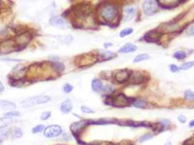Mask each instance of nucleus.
<instances>
[{
  "instance_id": "1",
  "label": "nucleus",
  "mask_w": 194,
  "mask_h": 145,
  "mask_svg": "<svg viewBox=\"0 0 194 145\" xmlns=\"http://www.w3.org/2000/svg\"><path fill=\"white\" fill-rule=\"evenodd\" d=\"M99 16L104 19L105 22L114 23L118 19V8L114 3H103L99 7Z\"/></svg>"
},
{
  "instance_id": "2",
  "label": "nucleus",
  "mask_w": 194,
  "mask_h": 145,
  "mask_svg": "<svg viewBox=\"0 0 194 145\" xmlns=\"http://www.w3.org/2000/svg\"><path fill=\"white\" fill-rule=\"evenodd\" d=\"M50 101H51V97L47 95H39V96L29 98L28 100H26L25 102L23 103V107L30 108V107H34V105H38V104H47Z\"/></svg>"
},
{
  "instance_id": "3",
  "label": "nucleus",
  "mask_w": 194,
  "mask_h": 145,
  "mask_svg": "<svg viewBox=\"0 0 194 145\" xmlns=\"http://www.w3.org/2000/svg\"><path fill=\"white\" fill-rule=\"evenodd\" d=\"M32 39V35L30 34V33L28 32H23V33H21V34H19L15 39H14V42H15V45L16 47L19 49H24L26 45H27V44L31 41Z\"/></svg>"
},
{
  "instance_id": "4",
  "label": "nucleus",
  "mask_w": 194,
  "mask_h": 145,
  "mask_svg": "<svg viewBox=\"0 0 194 145\" xmlns=\"http://www.w3.org/2000/svg\"><path fill=\"white\" fill-rule=\"evenodd\" d=\"M62 135V128L59 125H50L44 130V135L49 138L57 137Z\"/></svg>"
},
{
  "instance_id": "5",
  "label": "nucleus",
  "mask_w": 194,
  "mask_h": 145,
  "mask_svg": "<svg viewBox=\"0 0 194 145\" xmlns=\"http://www.w3.org/2000/svg\"><path fill=\"white\" fill-rule=\"evenodd\" d=\"M158 10H159L158 2L155 1V0H148V1L144 2L143 4V11L147 16L155 15Z\"/></svg>"
},
{
  "instance_id": "6",
  "label": "nucleus",
  "mask_w": 194,
  "mask_h": 145,
  "mask_svg": "<svg viewBox=\"0 0 194 145\" xmlns=\"http://www.w3.org/2000/svg\"><path fill=\"white\" fill-rule=\"evenodd\" d=\"M112 105L114 107H118V108H125L129 104V100L128 98H126L125 95L123 94H118L112 98Z\"/></svg>"
},
{
  "instance_id": "7",
  "label": "nucleus",
  "mask_w": 194,
  "mask_h": 145,
  "mask_svg": "<svg viewBox=\"0 0 194 145\" xmlns=\"http://www.w3.org/2000/svg\"><path fill=\"white\" fill-rule=\"evenodd\" d=\"M130 76H131V72H129L128 70H118V72H115L114 78H115V80L117 82L123 83L129 80Z\"/></svg>"
},
{
  "instance_id": "8",
  "label": "nucleus",
  "mask_w": 194,
  "mask_h": 145,
  "mask_svg": "<svg viewBox=\"0 0 194 145\" xmlns=\"http://www.w3.org/2000/svg\"><path fill=\"white\" fill-rule=\"evenodd\" d=\"M27 68L23 65H17L16 67L13 69L11 75L13 76V80H23V77L25 76Z\"/></svg>"
},
{
  "instance_id": "9",
  "label": "nucleus",
  "mask_w": 194,
  "mask_h": 145,
  "mask_svg": "<svg viewBox=\"0 0 194 145\" xmlns=\"http://www.w3.org/2000/svg\"><path fill=\"white\" fill-rule=\"evenodd\" d=\"M89 124V121H85V120H82V121H78L73 123L71 126H70V131L71 133L74 135L75 136L77 135V134H80L81 131L88 126Z\"/></svg>"
},
{
  "instance_id": "10",
  "label": "nucleus",
  "mask_w": 194,
  "mask_h": 145,
  "mask_svg": "<svg viewBox=\"0 0 194 145\" xmlns=\"http://www.w3.org/2000/svg\"><path fill=\"white\" fill-rule=\"evenodd\" d=\"M16 45L14 40H6L1 44V47H0V51L2 52V53H10V52L16 50Z\"/></svg>"
},
{
  "instance_id": "11",
  "label": "nucleus",
  "mask_w": 194,
  "mask_h": 145,
  "mask_svg": "<svg viewBox=\"0 0 194 145\" xmlns=\"http://www.w3.org/2000/svg\"><path fill=\"white\" fill-rule=\"evenodd\" d=\"M49 23L52 26H55V27H57V28H60V29H65V28L68 27L66 22L60 17H52L50 18V21H49Z\"/></svg>"
},
{
  "instance_id": "12",
  "label": "nucleus",
  "mask_w": 194,
  "mask_h": 145,
  "mask_svg": "<svg viewBox=\"0 0 194 145\" xmlns=\"http://www.w3.org/2000/svg\"><path fill=\"white\" fill-rule=\"evenodd\" d=\"M136 14V7L135 6H126L123 9V21L128 22L132 21Z\"/></svg>"
},
{
  "instance_id": "13",
  "label": "nucleus",
  "mask_w": 194,
  "mask_h": 145,
  "mask_svg": "<svg viewBox=\"0 0 194 145\" xmlns=\"http://www.w3.org/2000/svg\"><path fill=\"white\" fill-rule=\"evenodd\" d=\"M158 2V6L160 8H163V9H172V8H175L177 7V6H179L180 3H182V1L180 0H179V1H164V0H162V1H157Z\"/></svg>"
},
{
  "instance_id": "14",
  "label": "nucleus",
  "mask_w": 194,
  "mask_h": 145,
  "mask_svg": "<svg viewBox=\"0 0 194 145\" xmlns=\"http://www.w3.org/2000/svg\"><path fill=\"white\" fill-rule=\"evenodd\" d=\"M72 107H73V104H72L71 100L67 99V100L63 101L61 103V104H60V110H61L62 113L67 114V113H69L70 111L72 110Z\"/></svg>"
},
{
  "instance_id": "15",
  "label": "nucleus",
  "mask_w": 194,
  "mask_h": 145,
  "mask_svg": "<svg viewBox=\"0 0 194 145\" xmlns=\"http://www.w3.org/2000/svg\"><path fill=\"white\" fill-rule=\"evenodd\" d=\"M135 50H137V45L128 43L122 45V47L118 49V52H120V53H129V52H133Z\"/></svg>"
},
{
  "instance_id": "16",
  "label": "nucleus",
  "mask_w": 194,
  "mask_h": 145,
  "mask_svg": "<svg viewBox=\"0 0 194 145\" xmlns=\"http://www.w3.org/2000/svg\"><path fill=\"white\" fill-rule=\"evenodd\" d=\"M113 57H115V53H113L111 51H103L101 53H99L97 55V61L98 62H102V61H107L110 60Z\"/></svg>"
},
{
  "instance_id": "17",
  "label": "nucleus",
  "mask_w": 194,
  "mask_h": 145,
  "mask_svg": "<svg viewBox=\"0 0 194 145\" xmlns=\"http://www.w3.org/2000/svg\"><path fill=\"white\" fill-rule=\"evenodd\" d=\"M0 108L4 110H14L16 108V104L12 102L9 101H3V100H0Z\"/></svg>"
},
{
  "instance_id": "18",
  "label": "nucleus",
  "mask_w": 194,
  "mask_h": 145,
  "mask_svg": "<svg viewBox=\"0 0 194 145\" xmlns=\"http://www.w3.org/2000/svg\"><path fill=\"white\" fill-rule=\"evenodd\" d=\"M91 88H92L93 91L96 92V93H100L103 89V84H102L101 80H98V78L93 80L92 82H91Z\"/></svg>"
},
{
  "instance_id": "19",
  "label": "nucleus",
  "mask_w": 194,
  "mask_h": 145,
  "mask_svg": "<svg viewBox=\"0 0 194 145\" xmlns=\"http://www.w3.org/2000/svg\"><path fill=\"white\" fill-rule=\"evenodd\" d=\"M158 37H159L158 33H156L155 31H150L149 33H147L144 38L146 39V41L148 42H155L157 40Z\"/></svg>"
},
{
  "instance_id": "20",
  "label": "nucleus",
  "mask_w": 194,
  "mask_h": 145,
  "mask_svg": "<svg viewBox=\"0 0 194 145\" xmlns=\"http://www.w3.org/2000/svg\"><path fill=\"white\" fill-rule=\"evenodd\" d=\"M23 130L21 128H13L11 131H10V135L13 137V138H19L23 136Z\"/></svg>"
},
{
  "instance_id": "21",
  "label": "nucleus",
  "mask_w": 194,
  "mask_h": 145,
  "mask_svg": "<svg viewBox=\"0 0 194 145\" xmlns=\"http://www.w3.org/2000/svg\"><path fill=\"white\" fill-rule=\"evenodd\" d=\"M132 104L137 108H146L147 105H148V103L144 100H141V99H135V100L132 102Z\"/></svg>"
},
{
  "instance_id": "22",
  "label": "nucleus",
  "mask_w": 194,
  "mask_h": 145,
  "mask_svg": "<svg viewBox=\"0 0 194 145\" xmlns=\"http://www.w3.org/2000/svg\"><path fill=\"white\" fill-rule=\"evenodd\" d=\"M184 98L187 101L194 102V92L190 89H187L184 91Z\"/></svg>"
},
{
  "instance_id": "23",
  "label": "nucleus",
  "mask_w": 194,
  "mask_h": 145,
  "mask_svg": "<svg viewBox=\"0 0 194 145\" xmlns=\"http://www.w3.org/2000/svg\"><path fill=\"white\" fill-rule=\"evenodd\" d=\"M149 58H150V56H149V54H147V53L138 54L134 59H133V61H134L135 63H138V62H141V61H144V60H148Z\"/></svg>"
},
{
  "instance_id": "24",
  "label": "nucleus",
  "mask_w": 194,
  "mask_h": 145,
  "mask_svg": "<svg viewBox=\"0 0 194 145\" xmlns=\"http://www.w3.org/2000/svg\"><path fill=\"white\" fill-rule=\"evenodd\" d=\"M52 68L55 69V71L58 72H61L64 71V65L61 62H55L52 63Z\"/></svg>"
},
{
  "instance_id": "25",
  "label": "nucleus",
  "mask_w": 194,
  "mask_h": 145,
  "mask_svg": "<svg viewBox=\"0 0 194 145\" xmlns=\"http://www.w3.org/2000/svg\"><path fill=\"white\" fill-rule=\"evenodd\" d=\"M174 58L178 59V60H184V59L186 58V53L183 50H179L174 53Z\"/></svg>"
},
{
  "instance_id": "26",
  "label": "nucleus",
  "mask_w": 194,
  "mask_h": 145,
  "mask_svg": "<svg viewBox=\"0 0 194 145\" xmlns=\"http://www.w3.org/2000/svg\"><path fill=\"white\" fill-rule=\"evenodd\" d=\"M155 136V135L151 134V133H148V134H146L144 135H142L141 137H140V139H139V142L140 143H143V142H146V141H148L150 139H151V138Z\"/></svg>"
},
{
  "instance_id": "27",
  "label": "nucleus",
  "mask_w": 194,
  "mask_h": 145,
  "mask_svg": "<svg viewBox=\"0 0 194 145\" xmlns=\"http://www.w3.org/2000/svg\"><path fill=\"white\" fill-rule=\"evenodd\" d=\"M133 33V28H130V27H127V28H124L122 29V31L119 32V36L123 38L125 36H128V35H131Z\"/></svg>"
},
{
  "instance_id": "28",
  "label": "nucleus",
  "mask_w": 194,
  "mask_h": 145,
  "mask_svg": "<svg viewBox=\"0 0 194 145\" xmlns=\"http://www.w3.org/2000/svg\"><path fill=\"white\" fill-rule=\"evenodd\" d=\"M21 115V113L19 112V111H17V110H12V111H9V112H7V113H5L4 114V117H6V118H13V117H18V116H19Z\"/></svg>"
},
{
  "instance_id": "29",
  "label": "nucleus",
  "mask_w": 194,
  "mask_h": 145,
  "mask_svg": "<svg viewBox=\"0 0 194 145\" xmlns=\"http://www.w3.org/2000/svg\"><path fill=\"white\" fill-rule=\"evenodd\" d=\"M114 90H115V88H114V86H112V85H103V89H102V92H104L105 94H111L114 92Z\"/></svg>"
},
{
  "instance_id": "30",
  "label": "nucleus",
  "mask_w": 194,
  "mask_h": 145,
  "mask_svg": "<svg viewBox=\"0 0 194 145\" xmlns=\"http://www.w3.org/2000/svg\"><path fill=\"white\" fill-rule=\"evenodd\" d=\"M194 66V61H191V62H186V63H184L182 64V66L180 67V70H188L190 68H192Z\"/></svg>"
},
{
  "instance_id": "31",
  "label": "nucleus",
  "mask_w": 194,
  "mask_h": 145,
  "mask_svg": "<svg viewBox=\"0 0 194 145\" xmlns=\"http://www.w3.org/2000/svg\"><path fill=\"white\" fill-rule=\"evenodd\" d=\"M45 130V126L44 125H37L34 128L32 129V133L33 134H38V133H41L42 131Z\"/></svg>"
},
{
  "instance_id": "32",
  "label": "nucleus",
  "mask_w": 194,
  "mask_h": 145,
  "mask_svg": "<svg viewBox=\"0 0 194 145\" xmlns=\"http://www.w3.org/2000/svg\"><path fill=\"white\" fill-rule=\"evenodd\" d=\"M51 115H52V112H51V111H44V112H43L41 115H40V119L46 121V120H48L49 118L51 117Z\"/></svg>"
},
{
  "instance_id": "33",
  "label": "nucleus",
  "mask_w": 194,
  "mask_h": 145,
  "mask_svg": "<svg viewBox=\"0 0 194 145\" xmlns=\"http://www.w3.org/2000/svg\"><path fill=\"white\" fill-rule=\"evenodd\" d=\"M186 34L190 35V36H194V22H192L190 25H188V27L186 28Z\"/></svg>"
},
{
  "instance_id": "34",
  "label": "nucleus",
  "mask_w": 194,
  "mask_h": 145,
  "mask_svg": "<svg viewBox=\"0 0 194 145\" xmlns=\"http://www.w3.org/2000/svg\"><path fill=\"white\" fill-rule=\"evenodd\" d=\"M8 123H9V118H6V117L0 118V129L6 127L8 125Z\"/></svg>"
},
{
  "instance_id": "35",
  "label": "nucleus",
  "mask_w": 194,
  "mask_h": 145,
  "mask_svg": "<svg viewBox=\"0 0 194 145\" xmlns=\"http://www.w3.org/2000/svg\"><path fill=\"white\" fill-rule=\"evenodd\" d=\"M81 110L83 111L84 113H86V114H89V113H94V110L91 109L90 108L85 107V105H82V107H81Z\"/></svg>"
},
{
  "instance_id": "36",
  "label": "nucleus",
  "mask_w": 194,
  "mask_h": 145,
  "mask_svg": "<svg viewBox=\"0 0 194 145\" xmlns=\"http://www.w3.org/2000/svg\"><path fill=\"white\" fill-rule=\"evenodd\" d=\"M72 90H73V86H72L71 84L65 83L63 85V91L65 92V93H70V92H72Z\"/></svg>"
},
{
  "instance_id": "37",
  "label": "nucleus",
  "mask_w": 194,
  "mask_h": 145,
  "mask_svg": "<svg viewBox=\"0 0 194 145\" xmlns=\"http://www.w3.org/2000/svg\"><path fill=\"white\" fill-rule=\"evenodd\" d=\"M170 71L172 72H178L179 71H180V68L178 67L177 65H170Z\"/></svg>"
},
{
  "instance_id": "38",
  "label": "nucleus",
  "mask_w": 194,
  "mask_h": 145,
  "mask_svg": "<svg viewBox=\"0 0 194 145\" xmlns=\"http://www.w3.org/2000/svg\"><path fill=\"white\" fill-rule=\"evenodd\" d=\"M178 120H179L180 123H185L186 118H185V116H184V115H180V116L178 117Z\"/></svg>"
},
{
  "instance_id": "39",
  "label": "nucleus",
  "mask_w": 194,
  "mask_h": 145,
  "mask_svg": "<svg viewBox=\"0 0 194 145\" xmlns=\"http://www.w3.org/2000/svg\"><path fill=\"white\" fill-rule=\"evenodd\" d=\"M3 91H4V86H3L2 82L0 81V93H1V92H3Z\"/></svg>"
},
{
  "instance_id": "40",
  "label": "nucleus",
  "mask_w": 194,
  "mask_h": 145,
  "mask_svg": "<svg viewBox=\"0 0 194 145\" xmlns=\"http://www.w3.org/2000/svg\"><path fill=\"white\" fill-rule=\"evenodd\" d=\"M188 127H189V128H193V127H194V120H192V121L189 122Z\"/></svg>"
},
{
  "instance_id": "41",
  "label": "nucleus",
  "mask_w": 194,
  "mask_h": 145,
  "mask_svg": "<svg viewBox=\"0 0 194 145\" xmlns=\"http://www.w3.org/2000/svg\"><path fill=\"white\" fill-rule=\"evenodd\" d=\"M50 59H52V60H58V57H56V56H51Z\"/></svg>"
},
{
  "instance_id": "42",
  "label": "nucleus",
  "mask_w": 194,
  "mask_h": 145,
  "mask_svg": "<svg viewBox=\"0 0 194 145\" xmlns=\"http://www.w3.org/2000/svg\"><path fill=\"white\" fill-rule=\"evenodd\" d=\"M164 145H171V142L169 141V142H167V143H165Z\"/></svg>"
},
{
  "instance_id": "43",
  "label": "nucleus",
  "mask_w": 194,
  "mask_h": 145,
  "mask_svg": "<svg viewBox=\"0 0 194 145\" xmlns=\"http://www.w3.org/2000/svg\"><path fill=\"white\" fill-rule=\"evenodd\" d=\"M108 45H112V44H106L105 47H108Z\"/></svg>"
},
{
  "instance_id": "44",
  "label": "nucleus",
  "mask_w": 194,
  "mask_h": 145,
  "mask_svg": "<svg viewBox=\"0 0 194 145\" xmlns=\"http://www.w3.org/2000/svg\"><path fill=\"white\" fill-rule=\"evenodd\" d=\"M1 142H2V139H1V138H0V144H1Z\"/></svg>"
}]
</instances>
